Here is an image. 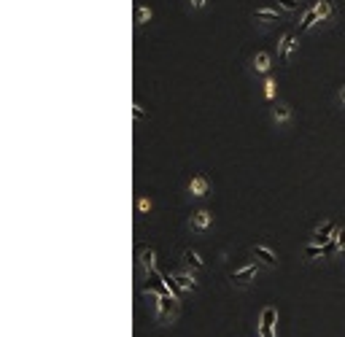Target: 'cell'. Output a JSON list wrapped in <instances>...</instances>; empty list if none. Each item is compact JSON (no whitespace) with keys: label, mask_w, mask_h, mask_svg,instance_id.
Returning <instances> with one entry per match:
<instances>
[{"label":"cell","mask_w":345,"mask_h":337,"mask_svg":"<svg viewBox=\"0 0 345 337\" xmlns=\"http://www.w3.org/2000/svg\"><path fill=\"white\" fill-rule=\"evenodd\" d=\"M178 302H181V300H175L172 294H157V316H159V318H170V316H175Z\"/></svg>","instance_id":"6da1fadb"},{"label":"cell","mask_w":345,"mask_h":337,"mask_svg":"<svg viewBox=\"0 0 345 337\" xmlns=\"http://www.w3.org/2000/svg\"><path fill=\"white\" fill-rule=\"evenodd\" d=\"M275 318H278V310H275V307H264L262 321H259V335L262 337H275Z\"/></svg>","instance_id":"7a4b0ae2"},{"label":"cell","mask_w":345,"mask_h":337,"mask_svg":"<svg viewBox=\"0 0 345 337\" xmlns=\"http://www.w3.org/2000/svg\"><path fill=\"white\" fill-rule=\"evenodd\" d=\"M337 232H340V230H337V227L332 224V221H324V224H321L318 230L313 232V243H318V245H326L329 240H335V237H337Z\"/></svg>","instance_id":"3957f363"},{"label":"cell","mask_w":345,"mask_h":337,"mask_svg":"<svg viewBox=\"0 0 345 337\" xmlns=\"http://www.w3.org/2000/svg\"><path fill=\"white\" fill-rule=\"evenodd\" d=\"M256 270H259V265H245L243 270H235L232 275H229V281L238 283V286H245V283H251L256 278Z\"/></svg>","instance_id":"277c9868"},{"label":"cell","mask_w":345,"mask_h":337,"mask_svg":"<svg viewBox=\"0 0 345 337\" xmlns=\"http://www.w3.org/2000/svg\"><path fill=\"white\" fill-rule=\"evenodd\" d=\"M297 46H300V43H297V35H294V33H286V35L280 38L278 51H280V62H283V65L291 60V51H294Z\"/></svg>","instance_id":"5b68a950"},{"label":"cell","mask_w":345,"mask_h":337,"mask_svg":"<svg viewBox=\"0 0 345 337\" xmlns=\"http://www.w3.org/2000/svg\"><path fill=\"white\" fill-rule=\"evenodd\" d=\"M251 251H254V256L262 262V265H267V267H275V265H278V256H275L273 251L267 248V245H254Z\"/></svg>","instance_id":"8992f818"},{"label":"cell","mask_w":345,"mask_h":337,"mask_svg":"<svg viewBox=\"0 0 345 337\" xmlns=\"http://www.w3.org/2000/svg\"><path fill=\"white\" fill-rule=\"evenodd\" d=\"M210 219H213V216H210L208 210H197V213L192 216V227H194L197 232H203V230H208Z\"/></svg>","instance_id":"52a82bcc"},{"label":"cell","mask_w":345,"mask_h":337,"mask_svg":"<svg viewBox=\"0 0 345 337\" xmlns=\"http://www.w3.org/2000/svg\"><path fill=\"white\" fill-rule=\"evenodd\" d=\"M315 22H318V11H315V5H313V8H308V11H305L302 22H300V30H297V33H308L310 27L315 25Z\"/></svg>","instance_id":"ba28073f"},{"label":"cell","mask_w":345,"mask_h":337,"mask_svg":"<svg viewBox=\"0 0 345 337\" xmlns=\"http://www.w3.org/2000/svg\"><path fill=\"white\" fill-rule=\"evenodd\" d=\"M315 11H318V22H326L335 16V8H332V0H318L315 3Z\"/></svg>","instance_id":"9c48e42d"},{"label":"cell","mask_w":345,"mask_h":337,"mask_svg":"<svg viewBox=\"0 0 345 337\" xmlns=\"http://www.w3.org/2000/svg\"><path fill=\"white\" fill-rule=\"evenodd\" d=\"M280 14L275 8H256L254 11V22H278Z\"/></svg>","instance_id":"30bf717a"},{"label":"cell","mask_w":345,"mask_h":337,"mask_svg":"<svg viewBox=\"0 0 345 337\" xmlns=\"http://www.w3.org/2000/svg\"><path fill=\"white\" fill-rule=\"evenodd\" d=\"M183 262H186L192 270H203V267H205V262L200 259V254H197V251H192V248L183 251Z\"/></svg>","instance_id":"8fae6325"},{"label":"cell","mask_w":345,"mask_h":337,"mask_svg":"<svg viewBox=\"0 0 345 337\" xmlns=\"http://www.w3.org/2000/svg\"><path fill=\"white\" fill-rule=\"evenodd\" d=\"M189 189H192L194 197L205 194V192H208V178H205V175H194V178H192V186H189Z\"/></svg>","instance_id":"7c38bea8"},{"label":"cell","mask_w":345,"mask_h":337,"mask_svg":"<svg viewBox=\"0 0 345 337\" xmlns=\"http://www.w3.org/2000/svg\"><path fill=\"white\" fill-rule=\"evenodd\" d=\"M154 256H157V254H154L151 245H148V248H140V265H143V270H146V272L154 270Z\"/></svg>","instance_id":"4fadbf2b"},{"label":"cell","mask_w":345,"mask_h":337,"mask_svg":"<svg viewBox=\"0 0 345 337\" xmlns=\"http://www.w3.org/2000/svg\"><path fill=\"white\" fill-rule=\"evenodd\" d=\"M175 281L181 283V289H186V291H197V281H194L189 272H181V275H175Z\"/></svg>","instance_id":"5bb4252c"},{"label":"cell","mask_w":345,"mask_h":337,"mask_svg":"<svg viewBox=\"0 0 345 337\" xmlns=\"http://www.w3.org/2000/svg\"><path fill=\"white\" fill-rule=\"evenodd\" d=\"M254 65H256V70H259V73L270 70V54H264V51H259V54H256V60H254Z\"/></svg>","instance_id":"9a60e30c"},{"label":"cell","mask_w":345,"mask_h":337,"mask_svg":"<svg viewBox=\"0 0 345 337\" xmlns=\"http://www.w3.org/2000/svg\"><path fill=\"white\" fill-rule=\"evenodd\" d=\"M148 19H151V8H146V5H140V8L135 11V25H146Z\"/></svg>","instance_id":"2e32d148"},{"label":"cell","mask_w":345,"mask_h":337,"mask_svg":"<svg viewBox=\"0 0 345 337\" xmlns=\"http://www.w3.org/2000/svg\"><path fill=\"white\" fill-rule=\"evenodd\" d=\"M315 256H326L324 254V245L313 243V245H308V248H305V259H315Z\"/></svg>","instance_id":"e0dca14e"},{"label":"cell","mask_w":345,"mask_h":337,"mask_svg":"<svg viewBox=\"0 0 345 337\" xmlns=\"http://www.w3.org/2000/svg\"><path fill=\"white\" fill-rule=\"evenodd\" d=\"M273 116H275V122H289L291 111H289L286 105H278V108H275V113H273Z\"/></svg>","instance_id":"ac0fdd59"},{"label":"cell","mask_w":345,"mask_h":337,"mask_svg":"<svg viewBox=\"0 0 345 337\" xmlns=\"http://www.w3.org/2000/svg\"><path fill=\"white\" fill-rule=\"evenodd\" d=\"M278 5L283 11H297V5H300V3H297V0H278Z\"/></svg>","instance_id":"d6986e66"},{"label":"cell","mask_w":345,"mask_h":337,"mask_svg":"<svg viewBox=\"0 0 345 337\" xmlns=\"http://www.w3.org/2000/svg\"><path fill=\"white\" fill-rule=\"evenodd\" d=\"M138 210H140V213H148V210H151V202H148V200H138Z\"/></svg>","instance_id":"ffe728a7"},{"label":"cell","mask_w":345,"mask_h":337,"mask_svg":"<svg viewBox=\"0 0 345 337\" xmlns=\"http://www.w3.org/2000/svg\"><path fill=\"white\" fill-rule=\"evenodd\" d=\"M337 251H345V230L337 232Z\"/></svg>","instance_id":"44dd1931"},{"label":"cell","mask_w":345,"mask_h":337,"mask_svg":"<svg viewBox=\"0 0 345 337\" xmlns=\"http://www.w3.org/2000/svg\"><path fill=\"white\" fill-rule=\"evenodd\" d=\"M132 116H135L138 122H140V119L146 116V113H143V108H140V105H132Z\"/></svg>","instance_id":"7402d4cb"},{"label":"cell","mask_w":345,"mask_h":337,"mask_svg":"<svg viewBox=\"0 0 345 337\" xmlns=\"http://www.w3.org/2000/svg\"><path fill=\"white\" fill-rule=\"evenodd\" d=\"M264 87H267V97H273V95H275V84H273V81H267Z\"/></svg>","instance_id":"603a6c76"},{"label":"cell","mask_w":345,"mask_h":337,"mask_svg":"<svg viewBox=\"0 0 345 337\" xmlns=\"http://www.w3.org/2000/svg\"><path fill=\"white\" fill-rule=\"evenodd\" d=\"M205 3H208V0H192V5H194V8H203Z\"/></svg>","instance_id":"cb8c5ba5"}]
</instances>
